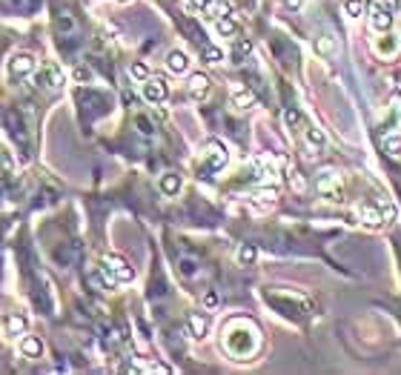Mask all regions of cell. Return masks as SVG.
I'll return each instance as SVG.
<instances>
[{
	"label": "cell",
	"instance_id": "1",
	"mask_svg": "<svg viewBox=\"0 0 401 375\" xmlns=\"http://www.w3.org/2000/svg\"><path fill=\"white\" fill-rule=\"evenodd\" d=\"M101 275H104V284L106 287H118V284H130L135 278V269L126 264L121 255H106L104 258V267H101Z\"/></svg>",
	"mask_w": 401,
	"mask_h": 375
},
{
	"label": "cell",
	"instance_id": "2",
	"mask_svg": "<svg viewBox=\"0 0 401 375\" xmlns=\"http://www.w3.org/2000/svg\"><path fill=\"white\" fill-rule=\"evenodd\" d=\"M359 218L367 226H384L396 218V206L390 201H376V204H361L359 206Z\"/></svg>",
	"mask_w": 401,
	"mask_h": 375
},
{
	"label": "cell",
	"instance_id": "3",
	"mask_svg": "<svg viewBox=\"0 0 401 375\" xmlns=\"http://www.w3.org/2000/svg\"><path fill=\"white\" fill-rule=\"evenodd\" d=\"M315 189H318L321 195H324L327 201H332V204H341V201H344V186H341V178L335 175L332 169H327V172H321V175H318Z\"/></svg>",
	"mask_w": 401,
	"mask_h": 375
},
{
	"label": "cell",
	"instance_id": "4",
	"mask_svg": "<svg viewBox=\"0 0 401 375\" xmlns=\"http://www.w3.org/2000/svg\"><path fill=\"white\" fill-rule=\"evenodd\" d=\"M35 84L43 86V89H49V92H58L63 89V72L58 63H43L40 72H35Z\"/></svg>",
	"mask_w": 401,
	"mask_h": 375
},
{
	"label": "cell",
	"instance_id": "5",
	"mask_svg": "<svg viewBox=\"0 0 401 375\" xmlns=\"http://www.w3.org/2000/svg\"><path fill=\"white\" fill-rule=\"evenodd\" d=\"M324 146H327L324 132L315 129V126H307V132H304V149H307V158L310 160L321 158V155H324Z\"/></svg>",
	"mask_w": 401,
	"mask_h": 375
},
{
	"label": "cell",
	"instance_id": "6",
	"mask_svg": "<svg viewBox=\"0 0 401 375\" xmlns=\"http://www.w3.org/2000/svg\"><path fill=\"white\" fill-rule=\"evenodd\" d=\"M227 146L223 143H218V141H210L206 143V169L210 172H218V169H223L227 167Z\"/></svg>",
	"mask_w": 401,
	"mask_h": 375
},
{
	"label": "cell",
	"instance_id": "7",
	"mask_svg": "<svg viewBox=\"0 0 401 375\" xmlns=\"http://www.w3.org/2000/svg\"><path fill=\"white\" fill-rule=\"evenodd\" d=\"M276 198H278V189L276 186H264L250 198V209L252 212H267V209L276 206Z\"/></svg>",
	"mask_w": 401,
	"mask_h": 375
},
{
	"label": "cell",
	"instance_id": "8",
	"mask_svg": "<svg viewBox=\"0 0 401 375\" xmlns=\"http://www.w3.org/2000/svg\"><path fill=\"white\" fill-rule=\"evenodd\" d=\"M167 80L164 77H149V80H143V97H147L149 104H160V101H167Z\"/></svg>",
	"mask_w": 401,
	"mask_h": 375
},
{
	"label": "cell",
	"instance_id": "9",
	"mask_svg": "<svg viewBox=\"0 0 401 375\" xmlns=\"http://www.w3.org/2000/svg\"><path fill=\"white\" fill-rule=\"evenodd\" d=\"M370 26H373V32H387L393 26V9H387L384 3H376L370 9Z\"/></svg>",
	"mask_w": 401,
	"mask_h": 375
},
{
	"label": "cell",
	"instance_id": "10",
	"mask_svg": "<svg viewBox=\"0 0 401 375\" xmlns=\"http://www.w3.org/2000/svg\"><path fill=\"white\" fill-rule=\"evenodd\" d=\"M167 69L172 75H186L189 72V55L181 52V49H172V52L167 55Z\"/></svg>",
	"mask_w": 401,
	"mask_h": 375
},
{
	"label": "cell",
	"instance_id": "11",
	"mask_svg": "<svg viewBox=\"0 0 401 375\" xmlns=\"http://www.w3.org/2000/svg\"><path fill=\"white\" fill-rule=\"evenodd\" d=\"M26 330H29V321H26V315H21V313H12V315L6 318V335L18 338V335H26Z\"/></svg>",
	"mask_w": 401,
	"mask_h": 375
},
{
	"label": "cell",
	"instance_id": "12",
	"mask_svg": "<svg viewBox=\"0 0 401 375\" xmlns=\"http://www.w3.org/2000/svg\"><path fill=\"white\" fill-rule=\"evenodd\" d=\"M32 69H35V58L32 55H14L9 60V72L12 75H29Z\"/></svg>",
	"mask_w": 401,
	"mask_h": 375
},
{
	"label": "cell",
	"instance_id": "13",
	"mask_svg": "<svg viewBox=\"0 0 401 375\" xmlns=\"http://www.w3.org/2000/svg\"><path fill=\"white\" fill-rule=\"evenodd\" d=\"M189 92L195 95V97H204L206 92H210V77H206L204 72H195V75H189Z\"/></svg>",
	"mask_w": 401,
	"mask_h": 375
},
{
	"label": "cell",
	"instance_id": "14",
	"mask_svg": "<svg viewBox=\"0 0 401 375\" xmlns=\"http://www.w3.org/2000/svg\"><path fill=\"white\" fill-rule=\"evenodd\" d=\"M284 178H287V184H290V189L293 192H298V195H304L307 192V181L298 175V169H293V167H284Z\"/></svg>",
	"mask_w": 401,
	"mask_h": 375
},
{
	"label": "cell",
	"instance_id": "15",
	"mask_svg": "<svg viewBox=\"0 0 401 375\" xmlns=\"http://www.w3.org/2000/svg\"><path fill=\"white\" fill-rule=\"evenodd\" d=\"M398 49H401V38H398V35H387V40H378V43H376V52L384 55V58L396 55Z\"/></svg>",
	"mask_w": 401,
	"mask_h": 375
},
{
	"label": "cell",
	"instance_id": "16",
	"mask_svg": "<svg viewBox=\"0 0 401 375\" xmlns=\"http://www.w3.org/2000/svg\"><path fill=\"white\" fill-rule=\"evenodd\" d=\"M232 104H235V109L247 112V109H252V106H255V95H252L250 89H235V95H232Z\"/></svg>",
	"mask_w": 401,
	"mask_h": 375
},
{
	"label": "cell",
	"instance_id": "17",
	"mask_svg": "<svg viewBox=\"0 0 401 375\" xmlns=\"http://www.w3.org/2000/svg\"><path fill=\"white\" fill-rule=\"evenodd\" d=\"M21 352L26 355V358H40V352H43V344L38 338H32V335H26L23 341H21Z\"/></svg>",
	"mask_w": 401,
	"mask_h": 375
},
{
	"label": "cell",
	"instance_id": "18",
	"mask_svg": "<svg viewBox=\"0 0 401 375\" xmlns=\"http://www.w3.org/2000/svg\"><path fill=\"white\" fill-rule=\"evenodd\" d=\"M160 192H164V195H178L181 192V178L167 172L164 178H160Z\"/></svg>",
	"mask_w": 401,
	"mask_h": 375
},
{
	"label": "cell",
	"instance_id": "19",
	"mask_svg": "<svg viewBox=\"0 0 401 375\" xmlns=\"http://www.w3.org/2000/svg\"><path fill=\"white\" fill-rule=\"evenodd\" d=\"M215 32H218V35H223V38H232L238 32V23L230 18V14H223V18L215 21Z\"/></svg>",
	"mask_w": 401,
	"mask_h": 375
},
{
	"label": "cell",
	"instance_id": "20",
	"mask_svg": "<svg viewBox=\"0 0 401 375\" xmlns=\"http://www.w3.org/2000/svg\"><path fill=\"white\" fill-rule=\"evenodd\" d=\"M206 327H210V321H206L204 315H198V313L189 315V330H192V335H195V338H204L206 335Z\"/></svg>",
	"mask_w": 401,
	"mask_h": 375
},
{
	"label": "cell",
	"instance_id": "21",
	"mask_svg": "<svg viewBox=\"0 0 401 375\" xmlns=\"http://www.w3.org/2000/svg\"><path fill=\"white\" fill-rule=\"evenodd\" d=\"M344 12H347V18L359 21L364 14V0H344Z\"/></svg>",
	"mask_w": 401,
	"mask_h": 375
},
{
	"label": "cell",
	"instance_id": "22",
	"mask_svg": "<svg viewBox=\"0 0 401 375\" xmlns=\"http://www.w3.org/2000/svg\"><path fill=\"white\" fill-rule=\"evenodd\" d=\"M206 12H210V18H223V14H230V3L227 0H212L210 6H206Z\"/></svg>",
	"mask_w": 401,
	"mask_h": 375
},
{
	"label": "cell",
	"instance_id": "23",
	"mask_svg": "<svg viewBox=\"0 0 401 375\" xmlns=\"http://www.w3.org/2000/svg\"><path fill=\"white\" fill-rule=\"evenodd\" d=\"M384 152L398 158L401 155V135H387V138H384Z\"/></svg>",
	"mask_w": 401,
	"mask_h": 375
},
{
	"label": "cell",
	"instance_id": "24",
	"mask_svg": "<svg viewBox=\"0 0 401 375\" xmlns=\"http://www.w3.org/2000/svg\"><path fill=\"white\" fill-rule=\"evenodd\" d=\"M201 52H204V60H206V63H221V60H223V52H221L218 46L204 43V46H201Z\"/></svg>",
	"mask_w": 401,
	"mask_h": 375
},
{
	"label": "cell",
	"instance_id": "25",
	"mask_svg": "<svg viewBox=\"0 0 401 375\" xmlns=\"http://www.w3.org/2000/svg\"><path fill=\"white\" fill-rule=\"evenodd\" d=\"M250 49H252L250 40H238L235 49H232V60H235V63H244V58L250 55Z\"/></svg>",
	"mask_w": 401,
	"mask_h": 375
},
{
	"label": "cell",
	"instance_id": "26",
	"mask_svg": "<svg viewBox=\"0 0 401 375\" xmlns=\"http://www.w3.org/2000/svg\"><path fill=\"white\" fill-rule=\"evenodd\" d=\"M255 255H258V250H255L252 243H244V247L238 250V261H241V264H252Z\"/></svg>",
	"mask_w": 401,
	"mask_h": 375
},
{
	"label": "cell",
	"instance_id": "27",
	"mask_svg": "<svg viewBox=\"0 0 401 375\" xmlns=\"http://www.w3.org/2000/svg\"><path fill=\"white\" fill-rule=\"evenodd\" d=\"M315 52L318 55H332L335 52V40L332 38H318L315 40Z\"/></svg>",
	"mask_w": 401,
	"mask_h": 375
},
{
	"label": "cell",
	"instance_id": "28",
	"mask_svg": "<svg viewBox=\"0 0 401 375\" xmlns=\"http://www.w3.org/2000/svg\"><path fill=\"white\" fill-rule=\"evenodd\" d=\"M130 75L135 77V80H141V84H143V80H149L152 75H149V69H147V63H132V66H130Z\"/></svg>",
	"mask_w": 401,
	"mask_h": 375
},
{
	"label": "cell",
	"instance_id": "29",
	"mask_svg": "<svg viewBox=\"0 0 401 375\" xmlns=\"http://www.w3.org/2000/svg\"><path fill=\"white\" fill-rule=\"evenodd\" d=\"M284 123L290 126V129H295V126L301 123V112H298V109H287V112H284Z\"/></svg>",
	"mask_w": 401,
	"mask_h": 375
},
{
	"label": "cell",
	"instance_id": "30",
	"mask_svg": "<svg viewBox=\"0 0 401 375\" xmlns=\"http://www.w3.org/2000/svg\"><path fill=\"white\" fill-rule=\"evenodd\" d=\"M201 304H204V309H215V306H218V295L210 289V292H206V295L201 298Z\"/></svg>",
	"mask_w": 401,
	"mask_h": 375
},
{
	"label": "cell",
	"instance_id": "31",
	"mask_svg": "<svg viewBox=\"0 0 401 375\" xmlns=\"http://www.w3.org/2000/svg\"><path fill=\"white\" fill-rule=\"evenodd\" d=\"M89 77H92V72H89V69H84V66H77V69H75V80H77V84H86Z\"/></svg>",
	"mask_w": 401,
	"mask_h": 375
},
{
	"label": "cell",
	"instance_id": "32",
	"mask_svg": "<svg viewBox=\"0 0 401 375\" xmlns=\"http://www.w3.org/2000/svg\"><path fill=\"white\" fill-rule=\"evenodd\" d=\"M138 126H141V132H143V135H152V126H149L147 118H138Z\"/></svg>",
	"mask_w": 401,
	"mask_h": 375
},
{
	"label": "cell",
	"instance_id": "33",
	"mask_svg": "<svg viewBox=\"0 0 401 375\" xmlns=\"http://www.w3.org/2000/svg\"><path fill=\"white\" fill-rule=\"evenodd\" d=\"M381 3L387 6V9H396V6H398V0H381Z\"/></svg>",
	"mask_w": 401,
	"mask_h": 375
},
{
	"label": "cell",
	"instance_id": "34",
	"mask_svg": "<svg viewBox=\"0 0 401 375\" xmlns=\"http://www.w3.org/2000/svg\"><path fill=\"white\" fill-rule=\"evenodd\" d=\"M284 3L290 6V9H298V6H301V0H284Z\"/></svg>",
	"mask_w": 401,
	"mask_h": 375
},
{
	"label": "cell",
	"instance_id": "35",
	"mask_svg": "<svg viewBox=\"0 0 401 375\" xmlns=\"http://www.w3.org/2000/svg\"><path fill=\"white\" fill-rule=\"evenodd\" d=\"M118 3H130V0H118Z\"/></svg>",
	"mask_w": 401,
	"mask_h": 375
}]
</instances>
